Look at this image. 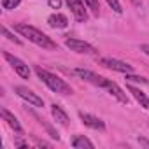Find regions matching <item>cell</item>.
I'll use <instances>...</instances> for the list:
<instances>
[{"mask_svg": "<svg viewBox=\"0 0 149 149\" xmlns=\"http://www.w3.org/2000/svg\"><path fill=\"white\" fill-rule=\"evenodd\" d=\"M14 30L18 32V33H21L23 37H26L30 42H33L35 46H39V47H42V49H56L58 46H56V42L54 40H51V37H47L44 32H40L39 28H35V26H30V25H26V23H18V25H14Z\"/></svg>", "mask_w": 149, "mask_h": 149, "instance_id": "obj_1", "label": "cell"}, {"mask_svg": "<svg viewBox=\"0 0 149 149\" xmlns=\"http://www.w3.org/2000/svg\"><path fill=\"white\" fill-rule=\"evenodd\" d=\"M35 74H37L39 79H40L51 91L60 93V95H72V88H70L61 77H58L56 74H53V72H49V70L39 67V65L35 67Z\"/></svg>", "mask_w": 149, "mask_h": 149, "instance_id": "obj_2", "label": "cell"}, {"mask_svg": "<svg viewBox=\"0 0 149 149\" xmlns=\"http://www.w3.org/2000/svg\"><path fill=\"white\" fill-rule=\"evenodd\" d=\"M74 72H76V76H79L81 79H84V81H88V83H91V84H95L98 88H107L109 83H111V79L102 77V76H98V74H95L91 70H86V68H76Z\"/></svg>", "mask_w": 149, "mask_h": 149, "instance_id": "obj_3", "label": "cell"}, {"mask_svg": "<svg viewBox=\"0 0 149 149\" xmlns=\"http://www.w3.org/2000/svg\"><path fill=\"white\" fill-rule=\"evenodd\" d=\"M4 58L7 60V63L13 67V70L18 74L19 77H23V79H28V77H30V68H28V65H26L23 60H19L18 56L11 54V53H7V51H4Z\"/></svg>", "mask_w": 149, "mask_h": 149, "instance_id": "obj_4", "label": "cell"}, {"mask_svg": "<svg viewBox=\"0 0 149 149\" xmlns=\"http://www.w3.org/2000/svg\"><path fill=\"white\" fill-rule=\"evenodd\" d=\"M65 46H67L70 51L79 53V54H97V49H95L91 44H88V42H84V40H79V39L67 37V39H65Z\"/></svg>", "mask_w": 149, "mask_h": 149, "instance_id": "obj_5", "label": "cell"}, {"mask_svg": "<svg viewBox=\"0 0 149 149\" xmlns=\"http://www.w3.org/2000/svg\"><path fill=\"white\" fill-rule=\"evenodd\" d=\"M98 63L109 70H116V72H123V74H132L133 72V67L126 61H121V60H116V58H100Z\"/></svg>", "mask_w": 149, "mask_h": 149, "instance_id": "obj_6", "label": "cell"}, {"mask_svg": "<svg viewBox=\"0 0 149 149\" xmlns=\"http://www.w3.org/2000/svg\"><path fill=\"white\" fill-rule=\"evenodd\" d=\"M14 91L18 93V97H21V98H23L25 102H28L30 105H33V107H44V100H42L37 93H33L32 90H28L26 86H16Z\"/></svg>", "mask_w": 149, "mask_h": 149, "instance_id": "obj_7", "label": "cell"}, {"mask_svg": "<svg viewBox=\"0 0 149 149\" xmlns=\"http://www.w3.org/2000/svg\"><path fill=\"white\" fill-rule=\"evenodd\" d=\"M67 6L77 21H81V23L88 21V11H86V4L83 0H67Z\"/></svg>", "mask_w": 149, "mask_h": 149, "instance_id": "obj_8", "label": "cell"}, {"mask_svg": "<svg viewBox=\"0 0 149 149\" xmlns=\"http://www.w3.org/2000/svg\"><path fill=\"white\" fill-rule=\"evenodd\" d=\"M79 119H81L88 128H93V130H105V123H104L100 118L93 116V114H88V112H84V111H79Z\"/></svg>", "mask_w": 149, "mask_h": 149, "instance_id": "obj_9", "label": "cell"}, {"mask_svg": "<svg viewBox=\"0 0 149 149\" xmlns=\"http://www.w3.org/2000/svg\"><path fill=\"white\" fill-rule=\"evenodd\" d=\"M0 114H2V118H4V121H7V125L16 132V133H23V128H21V125H19V121L14 118V114H11L6 107H2L0 109Z\"/></svg>", "mask_w": 149, "mask_h": 149, "instance_id": "obj_10", "label": "cell"}, {"mask_svg": "<svg viewBox=\"0 0 149 149\" xmlns=\"http://www.w3.org/2000/svg\"><path fill=\"white\" fill-rule=\"evenodd\" d=\"M47 23L51 28H67L68 26V19L65 14H60V13H54L47 18Z\"/></svg>", "mask_w": 149, "mask_h": 149, "instance_id": "obj_11", "label": "cell"}, {"mask_svg": "<svg viewBox=\"0 0 149 149\" xmlns=\"http://www.w3.org/2000/svg\"><path fill=\"white\" fill-rule=\"evenodd\" d=\"M51 116L54 118L56 123H60V125H63V126H68V116H67V112H65L60 105H56V104L51 105Z\"/></svg>", "mask_w": 149, "mask_h": 149, "instance_id": "obj_12", "label": "cell"}, {"mask_svg": "<svg viewBox=\"0 0 149 149\" xmlns=\"http://www.w3.org/2000/svg\"><path fill=\"white\" fill-rule=\"evenodd\" d=\"M128 91L133 95V98L140 104V107H144V109H147L149 111V98H147V95L142 91V90H139V88H135V86H128Z\"/></svg>", "mask_w": 149, "mask_h": 149, "instance_id": "obj_13", "label": "cell"}, {"mask_svg": "<svg viewBox=\"0 0 149 149\" xmlns=\"http://www.w3.org/2000/svg\"><path fill=\"white\" fill-rule=\"evenodd\" d=\"M105 90H109V93H111L112 97H116L121 104H128V97H126V93H125V91L116 84V83H112V81H111V83H109V86H107Z\"/></svg>", "mask_w": 149, "mask_h": 149, "instance_id": "obj_14", "label": "cell"}, {"mask_svg": "<svg viewBox=\"0 0 149 149\" xmlns=\"http://www.w3.org/2000/svg\"><path fill=\"white\" fill-rule=\"evenodd\" d=\"M72 147H76V149H93L95 146L84 135H76V137L72 139Z\"/></svg>", "mask_w": 149, "mask_h": 149, "instance_id": "obj_15", "label": "cell"}, {"mask_svg": "<svg viewBox=\"0 0 149 149\" xmlns=\"http://www.w3.org/2000/svg\"><path fill=\"white\" fill-rule=\"evenodd\" d=\"M125 79L130 81V83H140V84H149V81L146 77H140V76H133V72L132 74H125Z\"/></svg>", "mask_w": 149, "mask_h": 149, "instance_id": "obj_16", "label": "cell"}, {"mask_svg": "<svg viewBox=\"0 0 149 149\" xmlns=\"http://www.w3.org/2000/svg\"><path fill=\"white\" fill-rule=\"evenodd\" d=\"M84 4L90 7V11H91L95 16H98V14H100V6H98V0H84Z\"/></svg>", "mask_w": 149, "mask_h": 149, "instance_id": "obj_17", "label": "cell"}, {"mask_svg": "<svg viewBox=\"0 0 149 149\" xmlns=\"http://www.w3.org/2000/svg\"><path fill=\"white\" fill-rule=\"evenodd\" d=\"M21 4V0H2V7L6 11H11V9H16L18 6Z\"/></svg>", "mask_w": 149, "mask_h": 149, "instance_id": "obj_18", "label": "cell"}, {"mask_svg": "<svg viewBox=\"0 0 149 149\" xmlns=\"http://www.w3.org/2000/svg\"><path fill=\"white\" fill-rule=\"evenodd\" d=\"M2 32H4V37H7V40H11V42H14V44H21V40H19L18 37H14V33H13L7 26H2Z\"/></svg>", "mask_w": 149, "mask_h": 149, "instance_id": "obj_19", "label": "cell"}, {"mask_svg": "<svg viewBox=\"0 0 149 149\" xmlns=\"http://www.w3.org/2000/svg\"><path fill=\"white\" fill-rule=\"evenodd\" d=\"M107 4H109V7H112L114 13H118V14L123 13V7H121V4L118 2V0H107Z\"/></svg>", "mask_w": 149, "mask_h": 149, "instance_id": "obj_20", "label": "cell"}, {"mask_svg": "<svg viewBox=\"0 0 149 149\" xmlns=\"http://www.w3.org/2000/svg\"><path fill=\"white\" fill-rule=\"evenodd\" d=\"M49 7L51 9H60L61 7V0H49Z\"/></svg>", "mask_w": 149, "mask_h": 149, "instance_id": "obj_21", "label": "cell"}, {"mask_svg": "<svg viewBox=\"0 0 149 149\" xmlns=\"http://www.w3.org/2000/svg\"><path fill=\"white\" fill-rule=\"evenodd\" d=\"M14 147H28V142H25L21 139H16L14 140Z\"/></svg>", "mask_w": 149, "mask_h": 149, "instance_id": "obj_22", "label": "cell"}, {"mask_svg": "<svg viewBox=\"0 0 149 149\" xmlns=\"http://www.w3.org/2000/svg\"><path fill=\"white\" fill-rule=\"evenodd\" d=\"M35 144H37L39 147H53L49 142H46V140H39V139H35Z\"/></svg>", "mask_w": 149, "mask_h": 149, "instance_id": "obj_23", "label": "cell"}, {"mask_svg": "<svg viewBox=\"0 0 149 149\" xmlns=\"http://www.w3.org/2000/svg\"><path fill=\"white\" fill-rule=\"evenodd\" d=\"M139 144H140V146L149 147V140H147V139H144V137H139Z\"/></svg>", "mask_w": 149, "mask_h": 149, "instance_id": "obj_24", "label": "cell"}, {"mask_svg": "<svg viewBox=\"0 0 149 149\" xmlns=\"http://www.w3.org/2000/svg\"><path fill=\"white\" fill-rule=\"evenodd\" d=\"M140 49H142V51L149 56V44H142V46H140Z\"/></svg>", "mask_w": 149, "mask_h": 149, "instance_id": "obj_25", "label": "cell"}]
</instances>
